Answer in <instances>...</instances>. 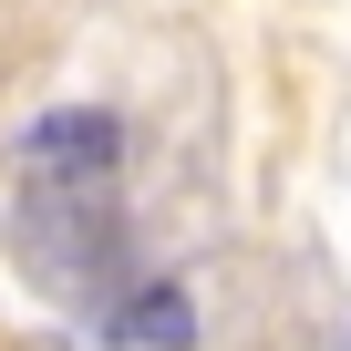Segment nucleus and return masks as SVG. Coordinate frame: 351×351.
Returning <instances> with one entry per match:
<instances>
[{
  "label": "nucleus",
  "instance_id": "f257e3e1",
  "mask_svg": "<svg viewBox=\"0 0 351 351\" xmlns=\"http://www.w3.org/2000/svg\"><path fill=\"white\" fill-rule=\"evenodd\" d=\"M21 248H32V269H93L104 248H114V207H104V186H42L32 207H21Z\"/></svg>",
  "mask_w": 351,
  "mask_h": 351
},
{
  "label": "nucleus",
  "instance_id": "f03ea898",
  "mask_svg": "<svg viewBox=\"0 0 351 351\" xmlns=\"http://www.w3.org/2000/svg\"><path fill=\"white\" fill-rule=\"evenodd\" d=\"M114 155H124V124H114V114H93V104L42 114V124L21 134V165H32V176H52V186H104Z\"/></svg>",
  "mask_w": 351,
  "mask_h": 351
},
{
  "label": "nucleus",
  "instance_id": "7ed1b4c3",
  "mask_svg": "<svg viewBox=\"0 0 351 351\" xmlns=\"http://www.w3.org/2000/svg\"><path fill=\"white\" fill-rule=\"evenodd\" d=\"M114 341H124V351H186V341H197L186 289H176V279H145V300L114 310Z\"/></svg>",
  "mask_w": 351,
  "mask_h": 351
}]
</instances>
